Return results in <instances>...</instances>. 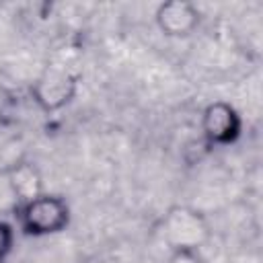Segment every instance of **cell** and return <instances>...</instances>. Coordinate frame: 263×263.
Returning a JSON list of instances; mask_svg holds the SVG:
<instances>
[{"instance_id": "5b68a950", "label": "cell", "mask_w": 263, "mask_h": 263, "mask_svg": "<svg viewBox=\"0 0 263 263\" xmlns=\"http://www.w3.org/2000/svg\"><path fill=\"white\" fill-rule=\"evenodd\" d=\"M156 27L164 37L171 39H185L195 33L201 23V12L195 4L187 0H168L158 4L154 12Z\"/></svg>"}, {"instance_id": "6da1fadb", "label": "cell", "mask_w": 263, "mask_h": 263, "mask_svg": "<svg viewBox=\"0 0 263 263\" xmlns=\"http://www.w3.org/2000/svg\"><path fill=\"white\" fill-rule=\"evenodd\" d=\"M158 236L168 251H201L212 238V226L201 210L173 205L158 222Z\"/></svg>"}, {"instance_id": "ba28073f", "label": "cell", "mask_w": 263, "mask_h": 263, "mask_svg": "<svg viewBox=\"0 0 263 263\" xmlns=\"http://www.w3.org/2000/svg\"><path fill=\"white\" fill-rule=\"evenodd\" d=\"M164 263H205V257L201 255V251L181 249V251H168Z\"/></svg>"}, {"instance_id": "7a4b0ae2", "label": "cell", "mask_w": 263, "mask_h": 263, "mask_svg": "<svg viewBox=\"0 0 263 263\" xmlns=\"http://www.w3.org/2000/svg\"><path fill=\"white\" fill-rule=\"evenodd\" d=\"M14 218L23 234L27 236H51L60 234L70 224V205L62 195L41 193L39 197L16 203Z\"/></svg>"}, {"instance_id": "277c9868", "label": "cell", "mask_w": 263, "mask_h": 263, "mask_svg": "<svg viewBox=\"0 0 263 263\" xmlns=\"http://www.w3.org/2000/svg\"><path fill=\"white\" fill-rule=\"evenodd\" d=\"M201 140L208 148H224L234 144L242 134L240 113L226 101H214L201 111Z\"/></svg>"}, {"instance_id": "3957f363", "label": "cell", "mask_w": 263, "mask_h": 263, "mask_svg": "<svg viewBox=\"0 0 263 263\" xmlns=\"http://www.w3.org/2000/svg\"><path fill=\"white\" fill-rule=\"evenodd\" d=\"M80 76L62 64H47L31 84V99L43 113H58L78 95Z\"/></svg>"}, {"instance_id": "52a82bcc", "label": "cell", "mask_w": 263, "mask_h": 263, "mask_svg": "<svg viewBox=\"0 0 263 263\" xmlns=\"http://www.w3.org/2000/svg\"><path fill=\"white\" fill-rule=\"evenodd\" d=\"M12 245H14V228L12 224L0 220V263L10 255Z\"/></svg>"}, {"instance_id": "8992f818", "label": "cell", "mask_w": 263, "mask_h": 263, "mask_svg": "<svg viewBox=\"0 0 263 263\" xmlns=\"http://www.w3.org/2000/svg\"><path fill=\"white\" fill-rule=\"evenodd\" d=\"M4 177H6V183H8L16 203L31 201V199L39 197L41 193H45L43 175L33 160H27V158L14 160L10 166H6Z\"/></svg>"}]
</instances>
